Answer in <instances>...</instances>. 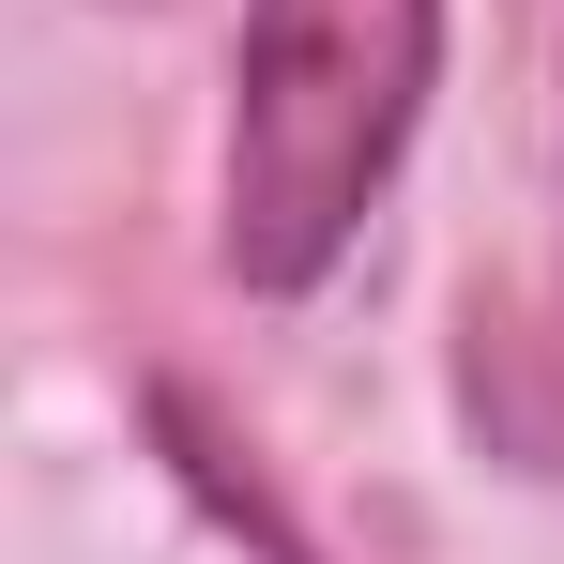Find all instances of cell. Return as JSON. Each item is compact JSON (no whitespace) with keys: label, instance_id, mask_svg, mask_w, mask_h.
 Returning <instances> with one entry per match:
<instances>
[{"label":"cell","instance_id":"obj_1","mask_svg":"<svg viewBox=\"0 0 564 564\" xmlns=\"http://www.w3.org/2000/svg\"><path fill=\"white\" fill-rule=\"evenodd\" d=\"M443 77V0H245L229 62V198L214 245L245 290H321L351 260L367 198L397 184Z\"/></svg>","mask_w":564,"mask_h":564}]
</instances>
